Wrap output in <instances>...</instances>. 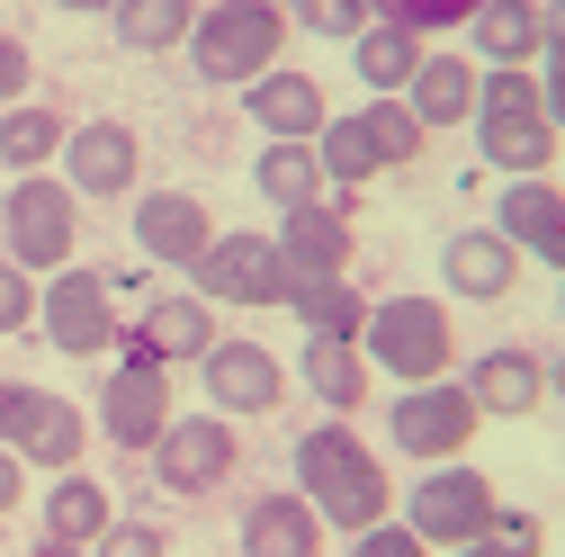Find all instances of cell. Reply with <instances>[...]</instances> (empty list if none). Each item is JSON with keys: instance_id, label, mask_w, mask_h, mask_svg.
Returning <instances> with one entry per match:
<instances>
[{"instance_id": "obj_8", "label": "cell", "mask_w": 565, "mask_h": 557, "mask_svg": "<svg viewBox=\"0 0 565 557\" xmlns=\"http://www.w3.org/2000/svg\"><path fill=\"white\" fill-rule=\"evenodd\" d=\"M0 450L45 467V476H63V467H82V450H90V413L73 396L36 387V378H0Z\"/></svg>"}, {"instance_id": "obj_16", "label": "cell", "mask_w": 565, "mask_h": 557, "mask_svg": "<svg viewBox=\"0 0 565 557\" xmlns=\"http://www.w3.org/2000/svg\"><path fill=\"white\" fill-rule=\"evenodd\" d=\"M206 243H216V217H206L198 189H145L135 198V252L153 270H198Z\"/></svg>"}, {"instance_id": "obj_14", "label": "cell", "mask_w": 565, "mask_h": 557, "mask_svg": "<svg viewBox=\"0 0 565 557\" xmlns=\"http://www.w3.org/2000/svg\"><path fill=\"white\" fill-rule=\"evenodd\" d=\"M198 387H206V413H225V423H243V413H278L288 404V360L269 351V341H225L198 360Z\"/></svg>"}, {"instance_id": "obj_38", "label": "cell", "mask_w": 565, "mask_h": 557, "mask_svg": "<svg viewBox=\"0 0 565 557\" xmlns=\"http://www.w3.org/2000/svg\"><path fill=\"white\" fill-rule=\"evenodd\" d=\"M28 82H36L28 36H10V28H0V108H10V99H28Z\"/></svg>"}, {"instance_id": "obj_19", "label": "cell", "mask_w": 565, "mask_h": 557, "mask_svg": "<svg viewBox=\"0 0 565 557\" xmlns=\"http://www.w3.org/2000/svg\"><path fill=\"white\" fill-rule=\"evenodd\" d=\"M243 117L269 135V145H315L332 108H323V82L315 73H278V63H269L260 82H243Z\"/></svg>"}, {"instance_id": "obj_12", "label": "cell", "mask_w": 565, "mask_h": 557, "mask_svg": "<svg viewBox=\"0 0 565 557\" xmlns=\"http://www.w3.org/2000/svg\"><path fill=\"white\" fill-rule=\"evenodd\" d=\"M189 288L206 306H288L297 270H288V252H278V234H216V243L198 252Z\"/></svg>"}, {"instance_id": "obj_46", "label": "cell", "mask_w": 565, "mask_h": 557, "mask_svg": "<svg viewBox=\"0 0 565 557\" xmlns=\"http://www.w3.org/2000/svg\"><path fill=\"white\" fill-rule=\"evenodd\" d=\"M547 396H556V404H565V360H556V369H547Z\"/></svg>"}, {"instance_id": "obj_4", "label": "cell", "mask_w": 565, "mask_h": 557, "mask_svg": "<svg viewBox=\"0 0 565 557\" xmlns=\"http://www.w3.org/2000/svg\"><path fill=\"white\" fill-rule=\"evenodd\" d=\"M288 54V10L278 0H198V28H189V63L198 82H260L269 63Z\"/></svg>"}, {"instance_id": "obj_49", "label": "cell", "mask_w": 565, "mask_h": 557, "mask_svg": "<svg viewBox=\"0 0 565 557\" xmlns=\"http://www.w3.org/2000/svg\"><path fill=\"white\" fill-rule=\"evenodd\" d=\"M0 548H10V530H0Z\"/></svg>"}, {"instance_id": "obj_31", "label": "cell", "mask_w": 565, "mask_h": 557, "mask_svg": "<svg viewBox=\"0 0 565 557\" xmlns=\"http://www.w3.org/2000/svg\"><path fill=\"white\" fill-rule=\"evenodd\" d=\"M252 189L288 217V207H315L332 180H323V154L315 145H260V162H252Z\"/></svg>"}, {"instance_id": "obj_15", "label": "cell", "mask_w": 565, "mask_h": 557, "mask_svg": "<svg viewBox=\"0 0 565 557\" xmlns=\"http://www.w3.org/2000/svg\"><path fill=\"white\" fill-rule=\"evenodd\" d=\"M63 180H73V198H135V180H145V135H135L126 117H90L63 135Z\"/></svg>"}, {"instance_id": "obj_3", "label": "cell", "mask_w": 565, "mask_h": 557, "mask_svg": "<svg viewBox=\"0 0 565 557\" xmlns=\"http://www.w3.org/2000/svg\"><path fill=\"white\" fill-rule=\"evenodd\" d=\"M360 351H369L377 378L422 387V378H449V360H458V324H449V306H440L431 288H404V297H377V306H369Z\"/></svg>"}, {"instance_id": "obj_9", "label": "cell", "mask_w": 565, "mask_h": 557, "mask_svg": "<svg viewBox=\"0 0 565 557\" xmlns=\"http://www.w3.org/2000/svg\"><path fill=\"white\" fill-rule=\"evenodd\" d=\"M395 504H404L395 522H404L422 548H467V539L493 530V504H503V495H493L484 467L440 459V467H422V485H413V495H395Z\"/></svg>"}, {"instance_id": "obj_6", "label": "cell", "mask_w": 565, "mask_h": 557, "mask_svg": "<svg viewBox=\"0 0 565 557\" xmlns=\"http://www.w3.org/2000/svg\"><path fill=\"white\" fill-rule=\"evenodd\" d=\"M0 234H10L19 270L54 278L63 261L82 252V198H73V180H63V171H19L10 198H0Z\"/></svg>"}, {"instance_id": "obj_33", "label": "cell", "mask_w": 565, "mask_h": 557, "mask_svg": "<svg viewBox=\"0 0 565 557\" xmlns=\"http://www.w3.org/2000/svg\"><path fill=\"white\" fill-rule=\"evenodd\" d=\"M369 10L395 19V28H413V36H449V28L476 19V0H369Z\"/></svg>"}, {"instance_id": "obj_32", "label": "cell", "mask_w": 565, "mask_h": 557, "mask_svg": "<svg viewBox=\"0 0 565 557\" xmlns=\"http://www.w3.org/2000/svg\"><path fill=\"white\" fill-rule=\"evenodd\" d=\"M108 28H117L126 54H171V45H189V28H198V0H117Z\"/></svg>"}, {"instance_id": "obj_40", "label": "cell", "mask_w": 565, "mask_h": 557, "mask_svg": "<svg viewBox=\"0 0 565 557\" xmlns=\"http://www.w3.org/2000/svg\"><path fill=\"white\" fill-rule=\"evenodd\" d=\"M539 99H547V117L565 135V54H539Z\"/></svg>"}, {"instance_id": "obj_11", "label": "cell", "mask_w": 565, "mask_h": 557, "mask_svg": "<svg viewBox=\"0 0 565 557\" xmlns=\"http://www.w3.org/2000/svg\"><path fill=\"white\" fill-rule=\"evenodd\" d=\"M476 396L458 387V378H422V387H395V404H386V441L404 450V459H422V467H440V459H467V441H476Z\"/></svg>"}, {"instance_id": "obj_1", "label": "cell", "mask_w": 565, "mask_h": 557, "mask_svg": "<svg viewBox=\"0 0 565 557\" xmlns=\"http://www.w3.org/2000/svg\"><path fill=\"white\" fill-rule=\"evenodd\" d=\"M297 495L323 513V530L360 539V530H377L395 513V476H386L377 441H360L341 413H323V423L297 432Z\"/></svg>"}, {"instance_id": "obj_28", "label": "cell", "mask_w": 565, "mask_h": 557, "mask_svg": "<svg viewBox=\"0 0 565 557\" xmlns=\"http://www.w3.org/2000/svg\"><path fill=\"white\" fill-rule=\"evenodd\" d=\"M467 54L484 63H539L547 36H539V0H476V19H467Z\"/></svg>"}, {"instance_id": "obj_39", "label": "cell", "mask_w": 565, "mask_h": 557, "mask_svg": "<svg viewBox=\"0 0 565 557\" xmlns=\"http://www.w3.org/2000/svg\"><path fill=\"white\" fill-rule=\"evenodd\" d=\"M350 557H431V548H422V539H413V530L386 513L377 530H360V539H350Z\"/></svg>"}, {"instance_id": "obj_5", "label": "cell", "mask_w": 565, "mask_h": 557, "mask_svg": "<svg viewBox=\"0 0 565 557\" xmlns=\"http://www.w3.org/2000/svg\"><path fill=\"white\" fill-rule=\"evenodd\" d=\"M422 145H431V135H422V117L404 99H369V108H350V117H323V135H315L332 189H369L377 171H404Z\"/></svg>"}, {"instance_id": "obj_43", "label": "cell", "mask_w": 565, "mask_h": 557, "mask_svg": "<svg viewBox=\"0 0 565 557\" xmlns=\"http://www.w3.org/2000/svg\"><path fill=\"white\" fill-rule=\"evenodd\" d=\"M449 557H521V548H503V539H467V548H449Z\"/></svg>"}, {"instance_id": "obj_13", "label": "cell", "mask_w": 565, "mask_h": 557, "mask_svg": "<svg viewBox=\"0 0 565 557\" xmlns=\"http://www.w3.org/2000/svg\"><path fill=\"white\" fill-rule=\"evenodd\" d=\"M36 324L63 360H99L117 351V288H108V270H82V261H63L45 288H36Z\"/></svg>"}, {"instance_id": "obj_20", "label": "cell", "mask_w": 565, "mask_h": 557, "mask_svg": "<svg viewBox=\"0 0 565 557\" xmlns=\"http://www.w3.org/2000/svg\"><path fill=\"white\" fill-rule=\"evenodd\" d=\"M440 278H449L458 297H476V306H503L521 288V243H503L493 225H458L440 243Z\"/></svg>"}, {"instance_id": "obj_10", "label": "cell", "mask_w": 565, "mask_h": 557, "mask_svg": "<svg viewBox=\"0 0 565 557\" xmlns=\"http://www.w3.org/2000/svg\"><path fill=\"white\" fill-rule=\"evenodd\" d=\"M145 459H153V476H162V495L206 504V495H225V485H234L243 432L225 423V413H171V432H162Z\"/></svg>"}, {"instance_id": "obj_48", "label": "cell", "mask_w": 565, "mask_h": 557, "mask_svg": "<svg viewBox=\"0 0 565 557\" xmlns=\"http://www.w3.org/2000/svg\"><path fill=\"white\" fill-rule=\"evenodd\" d=\"M278 10H297V0H278Z\"/></svg>"}, {"instance_id": "obj_37", "label": "cell", "mask_w": 565, "mask_h": 557, "mask_svg": "<svg viewBox=\"0 0 565 557\" xmlns=\"http://www.w3.org/2000/svg\"><path fill=\"white\" fill-rule=\"evenodd\" d=\"M484 539H503V548L539 557V548H547V522H539V513H521V504H493V530H484Z\"/></svg>"}, {"instance_id": "obj_30", "label": "cell", "mask_w": 565, "mask_h": 557, "mask_svg": "<svg viewBox=\"0 0 565 557\" xmlns=\"http://www.w3.org/2000/svg\"><path fill=\"white\" fill-rule=\"evenodd\" d=\"M306 396L323 404V413H360L369 396H377V369H369V351L360 341H306Z\"/></svg>"}, {"instance_id": "obj_7", "label": "cell", "mask_w": 565, "mask_h": 557, "mask_svg": "<svg viewBox=\"0 0 565 557\" xmlns=\"http://www.w3.org/2000/svg\"><path fill=\"white\" fill-rule=\"evenodd\" d=\"M117 369L99 378V441H117V450H153L162 432H171V369L153 360V341L135 333V324H117Z\"/></svg>"}, {"instance_id": "obj_27", "label": "cell", "mask_w": 565, "mask_h": 557, "mask_svg": "<svg viewBox=\"0 0 565 557\" xmlns=\"http://www.w3.org/2000/svg\"><path fill=\"white\" fill-rule=\"evenodd\" d=\"M36 522H45V539H73V548H90V539L117 522V495H108V485H99L90 467H63V476L45 485Z\"/></svg>"}, {"instance_id": "obj_35", "label": "cell", "mask_w": 565, "mask_h": 557, "mask_svg": "<svg viewBox=\"0 0 565 557\" xmlns=\"http://www.w3.org/2000/svg\"><path fill=\"white\" fill-rule=\"evenodd\" d=\"M90 557H171V530H162V522H135V513H117V522L90 539Z\"/></svg>"}, {"instance_id": "obj_22", "label": "cell", "mask_w": 565, "mask_h": 557, "mask_svg": "<svg viewBox=\"0 0 565 557\" xmlns=\"http://www.w3.org/2000/svg\"><path fill=\"white\" fill-rule=\"evenodd\" d=\"M135 333L153 341L162 369H171V360H206V351H216V306H206L198 288H153L145 315H135Z\"/></svg>"}, {"instance_id": "obj_24", "label": "cell", "mask_w": 565, "mask_h": 557, "mask_svg": "<svg viewBox=\"0 0 565 557\" xmlns=\"http://www.w3.org/2000/svg\"><path fill=\"white\" fill-rule=\"evenodd\" d=\"M278 252H288V270H350V252H360V225H350L341 198H315V207H288Z\"/></svg>"}, {"instance_id": "obj_25", "label": "cell", "mask_w": 565, "mask_h": 557, "mask_svg": "<svg viewBox=\"0 0 565 557\" xmlns=\"http://www.w3.org/2000/svg\"><path fill=\"white\" fill-rule=\"evenodd\" d=\"M288 306H297L306 341H360V324H369V306H377V297L350 288V270H297Z\"/></svg>"}, {"instance_id": "obj_23", "label": "cell", "mask_w": 565, "mask_h": 557, "mask_svg": "<svg viewBox=\"0 0 565 557\" xmlns=\"http://www.w3.org/2000/svg\"><path fill=\"white\" fill-rule=\"evenodd\" d=\"M243 557H323V513L306 495H252L243 504Z\"/></svg>"}, {"instance_id": "obj_26", "label": "cell", "mask_w": 565, "mask_h": 557, "mask_svg": "<svg viewBox=\"0 0 565 557\" xmlns=\"http://www.w3.org/2000/svg\"><path fill=\"white\" fill-rule=\"evenodd\" d=\"M422 54H431V36H413L395 19H369L360 36H350V73L369 82V99H404V82L422 73Z\"/></svg>"}, {"instance_id": "obj_36", "label": "cell", "mask_w": 565, "mask_h": 557, "mask_svg": "<svg viewBox=\"0 0 565 557\" xmlns=\"http://www.w3.org/2000/svg\"><path fill=\"white\" fill-rule=\"evenodd\" d=\"M28 324H36V270L0 252V333H28Z\"/></svg>"}, {"instance_id": "obj_42", "label": "cell", "mask_w": 565, "mask_h": 557, "mask_svg": "<svg viewBox=\"0 0 565 557\" xmlns=\"http://www.w3.org/2000/svg\"><path fill=\"white\" fill-rule=\"evenodd\" d=\"M539 36H547V54H565V0H539Z\"/></svg>"}, {"instance_id": "obj_44", "label": "cell", "mask_w": 565, "mask_h": 557, "mask_svg": "<svg viewBox=\"0 0 565 557\" xmlns=\"http://www.w3.org/2000/svg\"><path fill=\"white\" fill-rule=\"evenodd\" d=\"M54 10H73V19H108L117 0H54Z\"/></svg>"}, {"instance_id": "obj_21", "label": "cell", "mask_w": 565, "mask_h": 557, "mask_svg": "<svg viewBox=\"0 0 565 557\" xmlns=\"http://www.w3.org/2000/svg\"><path fill=\"white\" fill-rule=\"evenodd\" d=\"M476 91H484L476 54H422V73L404 82V108L422 117V135H449V126L476 117Z\"/></svg>"}, {"instance_id": "obj_34", "label": "cell", "mask_w": 565, "mask_h": 557, "mask_svg": "<svg viewBox=\"0 0 565 557\" xmlns=\"http://www.w3.org/2000/svg\"><path fill=\"white\" fill-rule=\"evenodd\" d=\"M288 19H306V36H332V45H350V36H360L377 10H369V0H297Z\"/></svg>"}, {"instance_id": "obj_47", "label": "cell", "mask_w": 565, "mask_h": 557, "mask_svg": "<svg viewBox=\"0 0 565 557\" xmlns=\"http://www.w3.org/2000/svg\"><path fill=\"white\" fill-rule=\"evenodd\" d=\"M556 315H565V288H556Z\"/></svg>"}, {"instance_id": "obj_2", "label": "cell", "mask_w": 565, "mask_h": 557, "mask_svg": "<svg viewBox=\"0 0 565 557\" xmlns=\"http://www.w3.org/2000/svg\"><path fill=\"white\" fill-rule=\"evenodd\" d=\"M467 126H476L484 171H503V180H539L556 162V145H565L556 117H547V99H539V63H493Z\"/></svg>"}, {"instance_id": "obj_41", "label": "cell", "mask_w": 565, "mask_h": 557, "mask_svg": "<svg viewBox=\"0 0 565 557\" xmlns=\"http://www.w3.org/2000/svg\"><path fill=\"white\" fill-rule=\"evenodd\" d=\"M10 504H28V459L0 450V522H10Z\"/></svg>"}, {"instance_id": "obj_45", "label": "cell", "mask_w": 565, "mask_h": 557, "mask_svg": "<svg viewBox=\"0 0 565 557\" xmlns=\"http://www.w3.org/2000/svg\"><path fill=\"white\" fill-rule=\"evenodd\" d=\"M28 557H90V548H73V539H36Z\"/></svg>"}, {"instance_id": "obj_18", "label": "cell", "mask_w": 565, "mask_h": 557, "mask_svg": "<svg viewBox=\"0 0 565 557\" xmlns=\"http://www.w3.org/2000/svg\"><path fill=\"white\" fill-rule=\"evenodd\" d=\"M493 234L521 243L530 261H547L565 278V189L539 171V180H503V198H493Z\"/></svg>"}, {"instance_id": "obj_17", "label": "cell", "mask_w": 565, "mask_h": 557, "mask_svg": "<svg viewBox=\"0 0 565 557\" xmlns=\"http://www.w3.org/2000/svg\"><path fill=\"white\" fill-rule=\"evenodd\" d=\"M458 387L476 396L484 423H521V413H539V404H547V360H539V351H521V341H493V351H476V360H467V378H458Z\"/></svg>"}, {"instance_id": "obj_29", "label": "cell", "mask_w": 565, "mask_h": 557, "mask_svg": "<svg viewBox=\"0 0 565 557\" xmlns=\"http://www.w3.org/2000/svg\"><path fill=\"white\" fill-rule=\"evenodd\" d=\"M63 135H73V117L45 108V99H10L0 108V171H54L63 162Z\"/></svg>"}]
</instances>
